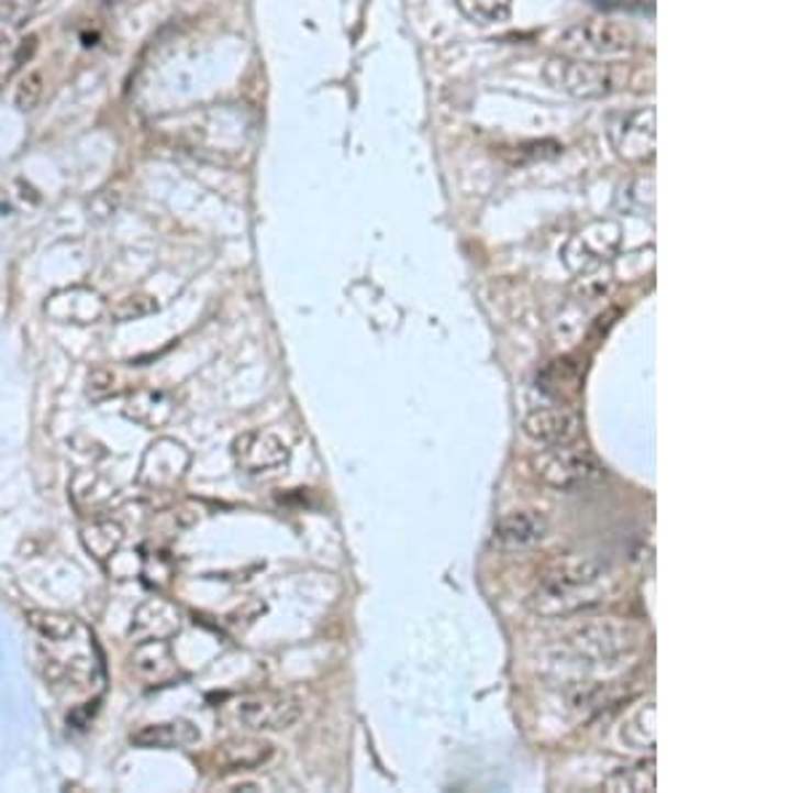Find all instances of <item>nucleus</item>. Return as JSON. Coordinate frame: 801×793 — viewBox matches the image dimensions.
Here are the masks:
<instances>
[{"mask_svg": "<svg viewBox=\"0 0 801 793\" xmlns=\"http://www.w3.org/2000/svg\"><path fill=\"white\" fill-rule=\"evenodd\" d=\"M612 566L604 559L575 555L558 561L550 572L543 574L539 588L534 593V609L539 615H575V612L599 607L612 591Z\"/></svg>", "mask_w": 801, "mask_h": 793, "instance_id": "f257e3e1", "label": "nucleus"}, {"mask_svg": "<svg viewBox=\"0 0 801 793\" xmlns=\"http://www.w3.org/2000/svg\"><path fill=\"white\" fill-rule=\"evenodd\" d=\"M543 78L550 89L575 99H601L623 91L631 80V67L620 62H593L577 56H554L545 62Z\"/></svg>", "mask_w": 801, "mask_h": 793, "instance_id": "f03ea898", "label": "nucleus"}, {"mask_svg": "<svg viewBox=\"0 0 801 793\" xmlns=\"http://www.w3.org/2000/svg\"><path fill=\"white\" fill-rule=\"evenodd\" d=\"M642 630L623 620H593L586 626H577L567 636L569 652L591 665H610L631 658L642 647Z\"/></svg>", "mask_w": 801, "mask_h": 793, "instance_id": "7ed1b4c3", "label": "nucleus"}, {"mask_svg": "<svg viewBox=\"0 0 801 793\" xmlns=\"http://www.w3.org/2000/svg\"><path fill=\"white\" fill-rule=\"evenodd\" d=\"M558 43H561V52L577 56V59L604 62L628 56L636 48V33H633L631 24L596 16L582 19V22H575L572 27L564 30Z\"/></svg>", "mask_w": 801, "mask_h": 793, "instance_id": "20e7f679", "label": "nucleus"}, {"mask_svg": "<svg viewBox=\"0 0 801 793\" xmlns=\"http://www.w3.org/2000/svg\"><path fill=\"white\" fill-rule=\"evenodd\" d=\"M534 471L545 484L556 486V489H575V486L591 484L593 478H599L604 467L588 449L558 443V447L543 449L534 458Z\"/></svg>", "mask_w": 801, "mask_h": 793, "instance_id": "39448f33", "label": "nucleus"}, {"mask_svg": "<svg viewBox=\"0 0 801 793\" xmlns=\"http://www.w3.org/2000/svg\"><path fill=\"white\" fill-rule=\"evenodd\" d=\"M235 716L252 733H283V729H291L300 722L302 705L289 695L265 692V695L241 701L238 708H235Z\"/></svg>", "mask_w": 801, "mask_h": 793, "instance_id": "423d86ee", "label": "nucleus"}, {"mask_svg": "<svg viewBox=\"0 0 801 793\" xmlns=\"http://www.w3.org/2000/svg\"><path fill=\"white\" fill-rule=\"evenodd\" d=\"M233 454L238 467L248 476H272L289 462V447L267 430H248L235 439Z\"/></svg>", "mask_w": 801, "mask_h": 793, "instance_id": "0eeeda50", "label": "nucleus"}, {"mask_svg": "<svg viewBox=\"0 0 801 793\" xmlns=\"http://www.w3.org/2000/svg\"><path fill=\"white\" fill-rule=\"evenodd\" d=\"M620 246V224L593 222L591 228L580 230L564 249V260L575 273H588L604 265Z\"/></svg>", "mask_w": 801, "mask_h": 793, "instance_id": "6e6552de", "label": "nucleus"}, {"mask_svg": "<svg viewBox=\"0 0 801 793\" xmlns=\"http://www.w3.org/2000/svg\"><path fill=\"white\" fill-rule=\"evenodd\" d=\"M657 123H655V110L652 108H638L628 112V115L620 118L618 123H612L610 129V142L614 153L625 161H647L655 155V142H657Z\"/></svg>", "mask_w": 801, "mask_h": 793, "instance_id": "1a4fd4ad", "label": "nucleus"}, {"mask_svg": "<svg viewBox=\"0 0 801 793\" xmlns=\"http://www.w3.org/2000/svg\"><path fill=\"white\" fill-rule=\"evenodd\" d=\"M188 467V452L177 441L160 439L147 447L140 465V484L147 489H166L182 478Z\"/></svg>", "mask_w": 801, "mask_h": 793, "instance_id": "9d476101", "label": "nucleus"}, {"mask_svg": "<svg viewBox=\"0 0 801 793\" xmlns=\"http://www.w3.org/2000/svg\"><path fill=\"white\" fill-rule=\"evenodd\" d=\"M524 433L534 443L543 447H558V443H572L580 436V417L572 409H534L524 417Z\"/></svg>", "mask_w": 801, "mask_h": 793, "instance_id": "9b49d317", "label": "nucleus"}, {"mask_svg": "<svg viewBox=\"0 0 801 793\" xmlns=\"http://www.w3.org/2000/svg\"><path fill=\"white\" fill-rule=\"evenodd\" d=\"M548 535V521L537 510H513L494 524L492 542L502 551H521V548L537 546Z\"/></svg>", "mask_w": 801, "mask_h": 793, "instance_id": "f8f14e48", "label": "nucleus"}, {"mask_svg": "<svg viewBox=\"0 0 801 793\" xmlns=\"http://www.w3.org/2000/svg\"><path fill=\"white\" fill-rule=\"evenodd\" d=\"M132 673L145 684H169L177 676V663L166 639H145L132 652Z\"/></svg>", "mask_w": 801, "mask_h": 793, "instance_id": "ddd939ff", "label": "nucleus"}, {"mask_svg": "<svg viewBox=\"0 0 801 793\" xmlns=\"http://www.w3.org/2000/svg\"><path fill=\"white\" fill-rule=\"evenodd\" d=\"M46 313L59 323H94L104 313V302L91 289H67L48 299Z\"/></svg>", "mask_w": 801, "mask_h": 793, "instance_id": "4468645a", "label": "nucleus"}, {"mask_svg": "<svg viewBox=\"0 0 801 793\" xmlns=\"http://www.w3.org/2000/svg\"><path fill=\"white\" fill-rule=\"evenodd\" d=\"M201 740V733L192 727L190 722H164V724H145L136 733H132V742L140 748H160V751H171V748H188L192 742Z\"/></svg>", "mask_w": 801, "mask_h": 793, "instance_id": "2eb2a0df", "label": "nucleus"}, {"mask_svg": "<svg viewBox=\"0 0 801 793\" xmlns=\"http://www.w3.org/2000/svg\"><path fill=\"white\" fill-rule=\"evenodd\" d=\"M179 630V612L171 604L160 602V598H151L142 604L134 615L132 634L140 641L145 639H169Z\"/></svg>", "mask_w": 801, "mask_h": 793, "instance_id": "dca6fc26", "label": "nucleus"}, {"mask_svg": "<svg viewBox=\"0 0 801 793\" xmlns=\"http://www.w3.org/2000/svg\"><path fill=\"white\" fill-rule=\"evenodd\" d=\"M272 757V746L267 740L257 738H233L225 740L222 746H216L214 759L216 767H222L225 772L233 770H248V767L265 764L267 759Z\"/></svg>", "mask_w": 801, "mask_h": 793, "instance_id": "f3484780", "label": "nucleus"}, {"mask_svg": "<svg viewBox=\"0 0 801 793\" xmlns=\"http://www.w3.org/2000/svg\"><path fill=\"white\" fill-rule=\"evenodd\" d=\"M80 540H84V548L94 555V559L108 561L121 551L123 529L121 524L115 521H91L89 527H84V532H80Z\"/></svg>", "mask_w": 801, "mask_h": 793, "instance_id": "a211bd4d", "label": "nucleus"}, {"mask_svg": "<svg viewBox=\"0 0 801 793\" xmlns=\"http://www.w3.org/2000/svg\"><path fill=\"white\" fill-rule=\"evenodd\" d=\"M657 775H655V761H638V764L620 767L610 778L604 780V789L612 793H644L655 791Z\"/></svg>", "mask_w": 801, "mask_h": 793, "instance_id": "6ab92c4d", "label": "nucleus"}, {"mask_svg": "<svg viewBox=\"0 0 801 793\" xmlns=\"http://www.w3.org/2000/svg\"><path fill=\"white\" fill-rule=\"evenodd\" d=\"M160 406H171L169 401H166L164 393L136 390L126 404V417H129V420L145 425V428H158V425H164L166 420H169V417L158 415Z\"/></svg>", "mask_w": 801, "mask_h": 793, "instance_id": "aec40b11", "label": "nucleus"}, {"mask_svg": "<svg viewBox=\"0 0 801 793\" xmlns=\"http://www.w3.org/2000/svg\"><path fill=\"white\" fill-rule=\"evenodd\" d=\"M30 626H33L43 639L52 641H65L70 639L78 630V620L73 615H65V612H48V609H33L30 612Z\"/></svg>", "mask_w": 801, "mask_h": 793, "instance_id": "412c9836", "label": "nucleus"}, {"mask_svg": "<svg viewBox=\"0 0 801 793\" xmlns=\"http://www.w3.org/2000/svg\"><path fill=\"white\" fill-rule=\"evenodd\" d=\"M459 11L478 24H497L511 16L513 0H457Z\"/></svg>", "mask_w": 801, "mask_h": 793, "instance_id": "4be33fe9", "label": "nucleus"}, {"mask_svg": "<svg viewBox=\"0 0 801 793\" xmlns=\"http://www.w3.org/2000/svg\"><path fill=\"white\" fill-rule=\"evenodd\" d=\"M623 740L633 748H652L655 746V705H644L633 719L625 724Z\"/></svg>", "mask_w": 801, "mask_h": 793, "instance_id": "5701e85b", "label": "nucleus"}, {"mask_svg": "<svg viewBox=\"0 0 801 793\" xmlns=\"http://www.w3.org/2000/svg\"><path fill=\"white\" fill-rule=\"evenodd\" d=\"M43 91H46V80H43V73L33 70L22 75V80L14 89V104L20 112H33L41 104Z\"/></svg>", "mask_w": 801, "mask_h": 793, "instance_id": "b1692460", "label": "nucleus"}, {"mask_svg": "<svg viewBox=\"0 0 801 793\" xmlns=\"http://www.w3.org/2000/svg\"><path fill=\"white\" fill-rule=\"evenodd\" d=\"M158 310V302L151 295H129L121 297L118 302L110 308L115 321H134V318H145Z\"/></svg>", "mask_w": 801, "mask_h": 793, "instance_id": "393cba45", "label": "nucleus"}, {"mask_svg": "<svg viewBox=\"0 0 801 793\" xmlns=\"http://www.w3.org/2000/svg\"><path fill=\"white\" fill-rule=\"evenodd\" d=\"M41 0H0V22L9 27H22L38 11Z\"/></svg>", "mask_w": 801, "mask_h": 793, "instance_id": "a878e982", "label": "nucleus"}, {"mask_svg": "<svg viewBox=\"0 0 801 793\" xmlns=\"http://www.w3.org/2000/svg\"><path fill=\"white\" fill-rule=\"evenodd\" d=\"M108 393H113V374L97 370L94 374H89V396L91 398H104Z\"/></svg>", "mask_w": 801, "mask_h": 793, "instance_id": "bb28decb", "label": "nucleus"}, {"mask_svg": "<svg viewBox=\"0 0 801 793\" xmlns=\"http://www.w3.org/2000/svg\"><path fill=\"white\" fill-rule=\"evenodd\" d=\"M14 52H16L14 37H11L9 30H0V67H3L5 62L14 65Z\"/></svg>", "mask_w": 801, "mask_h": 793, "instance_id": "cd10ccee", "label": "nucleus"}]
</instances>
